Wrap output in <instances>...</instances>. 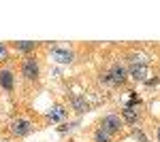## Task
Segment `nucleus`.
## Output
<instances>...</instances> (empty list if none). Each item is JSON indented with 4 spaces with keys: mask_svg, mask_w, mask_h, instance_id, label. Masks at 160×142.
<instances>
[{
    "mask_svg": "<svg viewBox=\"0 0 160 142\" xmlns=\"http://www.w3.org/2000/svg\"><path fill=\"white\" fill-rule=\"evenodd\" d=\"M122 125H124V121L118 115H107V117L102 119V123H100V130L102 131H107V134H118V131L122 130Z\"/></svg>",
    "mask_w": 160,
    "mask_h": 142,
    "instance_id": "f03ea898",
    "label": "nucleus"
},
{
    "mask_svg": "<svg viewBox=\"0 0 160 142\" xmlns=\"http://www.w3.org/2000/svg\"><path fill=\"white\" fill-rule=\"evenodd\" d=\"M15 47L19 49V51H32V49L37 47V43H28V40H24V43H15Z\"/></svg>",
    "mask_w": 160,
    "mask_h": 142,
    "instance_id": "1a4fd4ad",
    "label": "nucleus"
},
{
    "mask_svg": "<svg viewBox=\"0 0 160 142\" xmlns=\"http://www.w3.org/2000/svg\"><path fill=\"white\" fill-rule=\"evenodd\" d=\"M22 72H24V76L26 79H37L38 76V64H37V59L34 57H26L24 59V64H22Z\"/></svg>",
    "mask_w": 160,
    "mask_h": 142,
    "instance_id": "7ed1b4c3",
    "label": "nucleus"
},
{
    "mask_svg": "<svg viewBox=\"0 0 160 142\" xmlns=\"http://www.w3.org/2000/svg\"><path fill=\"white\" fill-rule=\"evenodd\" d=\"M94 140H96V142H109V134L102 131V130H98L96 134H94Z\"/></svg>",
    "mask_w": 160,
    "mask_h": 142,
    "instance_id": "9d476101",
    "label": "nucleus"
},
{
    "mask_svg": "<svg viewBox=\"0 0 160 142\" xmlns=\"http://www.w3.org/2000/svg\"><path fill=\"white\" fill-rule=\"evenodd\" d=\"M109 76H111V83H124V81H126V70H124V66H113Z\"/></svg>",
    "mask_w": 160,
    "mask_h": 142,
    "instance_id": "423d86ee",
    "label": "nucleus"
},
{
    "mask_svg": "<svg viewBox=\"0 0 160 142\" xmlns=\"http://www.w3.org/2000/svg\"><path fill=\"white\" fill-rule=\"evenodd\" d=\"M0 85H2L4 89H13V72L11 70L0 72Z\"/></svg>",
    "mask_w": 160,
    "mask_h": 142,
    "instance_id": "0eeeda50",
    "label": "nucleus"
},
{
    "mask_svg": "<svg viewBox=\"0 0 160 142\" xmlns=\"http://www.w3.org/2000/svg\"><path fill=\"white\" fill-rule=\"evenodd\" d=\"M9 57V53H7V47L4 45H0V59H7Z\"/></svg>",
    "mask_w": 160,
    "mask_h": 142,
    "instance_id": "ddd939ff",
    "label": "nucleus"
},
{
    "mask_svg": "<svg viewBox=\"0 0 160 142\" xmlns=\"http://www.w3.org/2000/svg\"><path fill=\"white\" fill-rule=\"evenodd\" d=\"M30 130H32V125L26 119H17V121L11 123V131L15 136H26V134H30Z\"/></svg>",
    "mask_w": 160,
    "mask_h": 142,
    "instance_id": "20e7f679",
    "label": "nucleus"
},
{
    "mask_svg": "<svg viewBox=\"0 0 160 142\" xmlns=\"http://www.w3.org/2000/svg\"><path fill=\"white\" fill-rule=\"evenodd\" d=\"M51 57L56 59V62H60V64H71L73 62V51H68V49H51Z\"/></svg>",
    "mask_w": 160,
    "mask_h": 142,
    "instance_id": "39448f33",
    "label": "nucleus"
},
{
    "mask_svg": "<svg viewBox=\"0 0 160 142\" xmlns=\"http://www.w3.org/2000/svg\"><path fill=\"white\" fill-rule=\"evenodd\" d=\"M137 117H139V115H137L132 108H126V110H124V119H126V121L132 123V121H137Z\"/></svg>",
    "mask_w": 160,
    "mask_h": 142,
    "instance_id": "9b49d317",
    "label": "nucleus"
},
{
    "mask_svg": "<svg viewBox=\"0 0 160 142\" xmlns=\"http://www.w3.org/2000/svg\"><path fill=\"white\" fill-rule=\"evenodd\" d=\"M73 106L79 110V112H83V110H88V104H86V100H81L79 95H75L73 98Z\"/></svg>",
    "mask_w": 160,
    "mask_h": 142,
    "instance_id": "6e6552de",
    "label": "nucleus"
},
{
    "mask_svg": "<svg viewBox=\"0 0 160 142\" xmlns=\"http://www.w3.org/2000/svg\"><path fill=\"white\" fill-rule=\"evenodd\" d=\"M49 117L53 119V121H56V119H60V117H64V110H62L60 106H58V108H53V112H51Z\"/></svg>",
    "mask_w": 160,
    "mask_h": 142,
    "instance_id": "f8f14e48",
    "label": "nucleus"
},
{
    "mask_svg": "<svg viewBox=\"0 0 160 142\" xmlns=\"http://www.w3.org/2000/svg\"><path fill=\"white\" fill-rule=\"evenodd\" d=\"M158 140H160V127H158Z\"/></svg>",
    "mask_w": 160,
    "mask_h": 142,
    "instance_id": "4468645a",
    "label": "nucleus"
},
{
    "mask_svg": "<svg viewBox=\"0 0 160 142\" xmlns=\"http://www.w3.org/2000/svg\"><path fill=\"white\" fill-rule=\"evenodd\" d=\"M130 74L135 79H145L148 76V59L143 55H132V62H130Z\"/></svg>",
    "mask_w": 160,
    "mask_h": 142,
    "instance_id": "f257e3e1",
    "label": "nucleus"
}]
</instances>
